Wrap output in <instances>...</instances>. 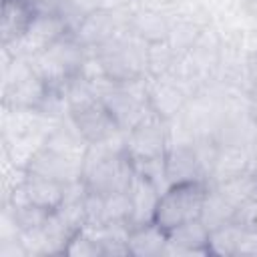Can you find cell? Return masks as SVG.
I'll list each match as a JSON object with an SVG mask.
<instances>
[{
  "label": "cell",
  "mask_w": 257,
  "mask_h": 257,
  "mask_svg": "<svg viewBox=\"0 0 257 257\" xmlns=\"http://www.w3.org/2000/svg\"><path fill=\"white\" fill-rule=\"evenodd\" d=\"M135 175V163L124 149V131L104 143L88 145L80 177L86 191L102 197L128 191Z\"/></svg>",
  "instance_id": "cell-1"
},
{
  "label": "cell",
  "mask_w": 257,
  "mask_h": 257,
  "mask_svg": "<svg viewBox=\"0 0 257 257\" xmlns=\"http://www.w3.org/2000/svg\"><path fill=\"white\" fill-rule=\"evenodd\" d=\"M102 76L110 82H135L147 78V42L131 30L90 50Z\"/></svg>",
  "instance_id": "cell-2"
},
{
  "label": "cell",
  "mask_w": 257,
  "mask_h": 257,
  "mask_svg": "<svg viewBox=\"0 0 257 257\" xmlns=\"http://www.w3.org/2000/svg\"><path fill=\"white\" fill-rule=\"evenodd\" d=\"M88 50L76 40L74 32H66L54 44H50L40 54L28 58L34 72L50 86L62 90L68 80L78 76L84 68Z\"/></svg>",
  "instance_id": "cell-3"
},
{
  "label": "cell",
  "mask_w": 257,
  "mask_h": 257,
  "mask_svg": "<svg viewBox=\"0 0 257 257\" xmlns=\"http://www.w3.org/2000/svg\"><path fill=\"white\" fill-rule=\"evenodd\" d=\"M209 187L211 185L207 181H187L169 185L159 197L155 223L169 231L187 221L199 219Z\"/></svg>",
  "instance_id": "cell-4"
},
{
  "label": "cell",
  "mask_w": 257,
  "mask_h": 257,
  "mask_svg": "<svg viewBox=\"0 0 257 257\" xmlns=\"http://www.w3.org/2000/svg\"><path fill=\"white\" fill-rule=\"evenodd\" d=\"M131 6H126V8L100 6V8H94V10L86 12L72 30L76 40L90 52V50L106 44L108 40L124 34L128 30Z\"/></svg>",
  "instance_id": "cell-5"
},
{
  "label": "cell",
  "mask_w": 257,
  "mask_h": 257,
  "mask_svg": "<svg viewBox=\"0 0 257 257\" xmlns=\"http://www.w3.org/2000/svg\"><path fill=\"white\" fill-rule=\"evenodd\" d=\"M70 24L66 22V18L58 16V14H42L36 12L32 24L28 26V30L12 44L2 46V50L10 52L12 56H24V58H32L36 54H40L42 50H46L50 44H54L58 38H62L66 32H70Z\"/></svg>",
  "instance_id": "cell-6"
},
{
  "label": "cell",
  "mask_w": 257,
  "mask_h": 257,
  "mask_svg": "<svg viewBox=\"0 0 257 257\" xmlns=\"http://www.w3.org/2000/svg\"><path fill=\"white\" fill-rule=\"evenodd\" d=\"M167 147H169L167 120L159 118L155 112L145 116L133 128L124 131V149L133 161L163 157L167 153Z\"/></svg>",
  "instance_id": "cell-7"
},
{
  "label": "cell",
  "mask_w": 257,
  "mask_h": 257,
  "mask_svg": "<svg viewBox=\"0 0 257 257\" xmlns=\"http://www.w3.org/2000/svg\"><path fill=\"white\" fill-rule=\"evenodd\" d=\"M68 116L88 145L104 143V141L116 137L118 133H122V128L118 126V122L108 112V108L100 102L98 96L72 108L68 112Z\"/></svg>",
  "instance_id": "cell-8"
},
{
  "label": "cell",
  "mask_w": 257,
  "mask_h": 257,
  "mask_svg": "<svg viewBox=\"0 0 257 257\" xmlns=\"http://www.w3.org/2000/svg\"><path fill=\"white\" fill-rule=\"evenodd\" d=\"M165 175L167 185L187 183V181H207V171L199 149L193 143L169 145L165 153ZM209 183V181H207Z\"/></svg>",
  "instance_id": "cell-9"
},
{
  "label": "cell",
  "mask_w": 257,
  "mask_h": 257,
  "mask_svg": "<svg viewBox=\"0 0 257 257\" xmlns=\"http://www.w3.org/2000/svg\"><path fill=\"white\" fill-rule=\"evenodd\" d=\"M147 100L151 110L159 118L173 120L185 110L191 96L171 76H159V78L147 76Z\"/></svg>",
  "instance_id": "cell-10"
},
{
  "label": "cell",
  "mask_w": 257,
  "mask_h": 257,
  "mask_svg": "<svg viewBox=\"0 0 257 257\" xmlns=\"http://www.w3.org/2000/svg\"><path fill=\"white\" fill-rule=\"evenodd\" d=\"M247 171H253V155L249 145H233L219 143L215 151V159L209 171V185H217L239 177Z\"/></svg>",
  "instance_id": "cell-11"
},
{
  "label": "cell",
  "mask_w": 257,
  "mask_h": 257,
  "mask_svg": "<svg viewBox=\"0 0 257 257\" xmlns=\"http://www.w3.org/2000/svg\"><path fill=\"white\" fill-rule=\"evenodd\" d=\"M128 30L145 40L147 44L153 42H167L171 32V14L145 6L139 0L131 6L128 14Z\"/></svg>",
  "instance_id": "cell-12"
},
{
  "label": "cell",
  "mask_w": 257,
  "mask_h": 257,
  "mask_svg": "<svg viewBox=\"0 0 257 257\" xmlns=\"http://www.w3.org/2000/svg\"><path fill=\"white\" fill-rule=\"evenodd\" d=\"M26 169L32 171V173H38L42 177L60 181L64 185L80 181V177H82V163L72 161V159H68V157L48 149L46 145H42L36 151V155L30 159Z\"/></svg>",
  "instance_id": "cell-13"
},
{
  "label": "cell",
  "mask_w": 257,
  "mask_h": 257,
  "mask_svg": "<svg viewBox=\"0 0 257 257\" xmlns=\"http://www.w3.org/2000/svg\"><path fill=\"white\" fill-rule=\"evenodd\" d=\"M169 245L165 255H209V229L201 219L187 221L167 231Z\"/></svg>",
  "instance_id": "cell-14"
},
{
  "label": "cell",
  "mask_w": 257,
  "mask_h": 257,
  "mask_svg": "<svg viewBox=\"0 0 257 257\" xmlns=\"http://www.w3.org/2000/svg\"><path fill=\"white\" fill-rule=\"evenodd\" d=\"M36 16L32 0H2V20H0V34L2 46L16 42L32 24Z\"/></svg>",
  "instance_id": "cell-15"
},
{
  "label": "cell",
  "mask_w": 257,
  "mask_h": 257,
  "mask_svg": "<svg viewBox=\"0 0 257 257\" xmlns=\"http://www.w3.org/2000/svg\"><path fill=\"white\" fill-rule=\"evenodd\" d=\"M167 231L155 221L128 229V253L135 257H161L167 253Z\"/></svg>",
  "instance_id": "cell-16"
},
{
  "label": "cell",
  "mask_w": 257,
  "mask_h": 257,
  "mask_svg": "<svg viewBox=\"0 0 257 257\" xmlns=\"http://www.w3.org/2000/svg\"><path fill=\"white\" fill-rule=\"evenodd\" d=\"M161 189L147 177L143 175H135L131 187H128V195L133 201V225H143V223H151L155 221V211H157V203L161 197Z\"/></svg>",
  "instance_id": "cell-17"
},
{
  "label": "cell",
  "mask_w": 257,
  "mask_h": 257,
  "mask_svg": "<svg viewBox=\"0 0 257 257\" xmlns=\"http://www.w3.org/2000/svg\"><path fill=\"white\" fill-rule=\"evenodd\" d=\"M235 217V205L229 203L215 187H209V193L205 197V203H203V209H201V221L203 225L213 231L217 227H223L227 223H231Z\"/></svg>",
  "instance_id": "cell-18"
},
{
  "label": "cell",
  "mask_w": 257,
  "mask_h": 257,
  "mask_svg": "<svg viewBox=\"0 0 257 257\" xmlns=\"http://www.w3.org/2000/svg\"><path fill=\"white\" fill-rule=\"evenodd\" d=\"M241 235V225L231 221L223 227H217L209 231V255H219V257H235L237 255V243Z\"/></svg>",
  "instance_id": "cell-19"
},
{
  "label": "cell",
  "mask_w": 257,
  "mask_h": 257,
  "mask_svg": "<svg viewBox=\"0 0 257 257\" xmlns=\"http://www.w3.org/2000/svg\"><path fill=\"white\" fill-rule=\"evenodd\" d=\"M211 187H215L229 203H233L237 207L239 203H243L247 197H251L257 191V173L247 171L239 177H233L229 181H223V183H217V185H211Z\"/></svg>",
  "instance_id": "cell-20"
},
{
  "label": "cell",
  "mask_w": 257,
  "mask_h": 257,
  "mask_svg": "<svg viewBox=\"0 0 257 257\" xmlns=\"http://www.w3.org/2000/svg\"><path fill=\"white\" fill-rule=\"evenodd\" d=\"M177 52L169 42H153L147 44V76L159 78L171 72L177 60Z\"/></svg>",
  "instance_id": "cell-21"
},
{
  "label": "cell",
  "mask_w": 257,
  "mask_h": 257,
  "mask_svg": "<svg viewBox=\"0 0 257 257\" xmlns=\"http://www.w3.org/2000/svg\"><path fill=\"white\" fill-rule=\"evenodd\" d=\"M64 255H70V257H104V249H102V243L100 239L96 237V231L94 227H82L80 231H76L66 249H64Z\"/></svg>",
  "instance_id": "cell-22"
},
{
  "label": "cell",
  "mask_w": 257,
  "mask_h": 257,
  "mask_svg": "<svg viewBox=\"0 0 257 257\" xmlns=\"http://www.w3.org/2000/svg\"><path fill=\"white\" fill-rule=\"evenodd\" d=\"M133 201L128 191H118L104 197V223H124L131 227Z\"/></svg>",
  "instance_id": "cell-23"
},
{
  "label": "cell",
  "mask_w": 257,
  "mask_h": 257,
  "mask_svg": "<svg viewBox=\"0 0 257 257\" xmlns=\"http://www.w3.org/2000/svg\"><path fill=\"white\" fill-rule=\"evenodd\" d=\"M235 223L243 225V227H253L257 229V191L247 197L243 203H239L235 207V217H233Z\"/></svg>",
  "instance_id": "cell-24"
},
{
  "label": "cell",
  "mask_w": 257,
  "mask_h": 257,
  "mask_svg": "<svg viewBox=\"0 0 257 257\" xmlns=\"http://www.w3.org/2000/svg\"><path fill=\"white\" fill-rule=\"evenodd\" d=\"M245 112L253 122V126L257 128V86L255 84H249V88L245 90Z\"/></svg>",
  "instance_id": "cell-25"
},
{
  "label": "cell",
  "mask_w": 257,
  "mask_h": 257,
  "mask_svg": "<svg viewBox=\"0 0 257 257\" xmlns=\"http://www.w3.org/2000/svg\"><path fill=\"white\" fill-rule=\"evenodd\" d=\"M247 76H249V84L257 86V48L251 50L247 56Z\"/></svg>",
  "instance_id": "cell-26"
},
{
  "label": "cell",
  "mask_w": 257,
  "mask_h": 257,
  "mask_svg": "<svg viewBox=\"0 0 257 257\" xmlns=\"http://www.w3.org/2000/svg\"><path fill=\"white\" fill-rule=\"evenodd\" d=\"M239 6H241V12L249 20L257 22V0H239Z\"/></svg>",
  "instance_id": "cell-27"
},
{
  "label": "cell",
  "mask_w": 257,
  "mask_h": 257,
  "mask_svg": "<svg viewBox=\"0 0 257 257\" xmlns=\"http://www.w3.org/2000/svg\"><path fill=\"white\" fill-rule=\"evenodd\" d=\"M253 36H255V38H257V28H255V30H253ZM255 48H257V44H255V46H253V50H255Z\"/></svg>",
  "instance_id": "cell-28"
}]
</instances>
